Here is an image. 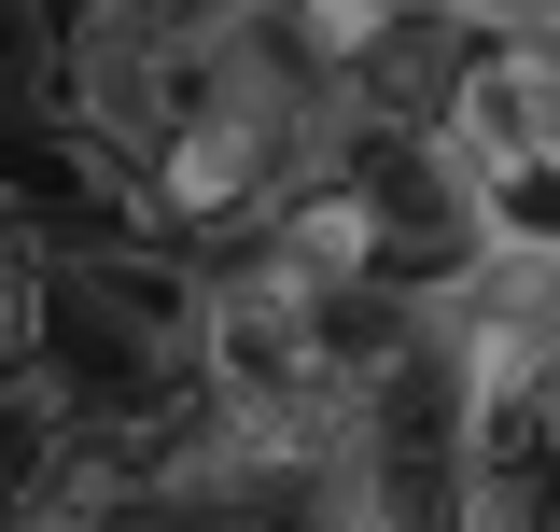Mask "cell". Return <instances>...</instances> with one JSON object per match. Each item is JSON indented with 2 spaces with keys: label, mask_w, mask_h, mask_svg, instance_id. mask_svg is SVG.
<instances>
[{
  "label": "cell",
  "mask_w": 560,
  "mask_h": 532,
  "mask_svg": "<svg viewBox=\"0 0 560 532\" xmlns=\"http://www.w3.org/2000/svg\"><path fill=\"white\" fill-rule=\"evenodd\" d=\"M43 393H57V239L0 154V420L43 435Z\"/></svg>",
  "instance_id": "obj_1"
},
{
  "label": "cell",
  "mask_w": 560,
  "mask_h": 532,
  "mask_svg": "<svg viewBox=\"0 0 560 532\" xmlns=\"http://www.w3.org/2000/svg\"><path fill=\"white\" fill-rule=\"evenodd\" d=\"M407 14L463 28V43H490V57H518V43H560V0H407Z\"/></svg>",
  "instance_id": "obj_2"
},
{
  "label": "cell",
  "mask_w": 560,
  "mask_h": 532,
  "mask_svg": "<svg viewBox=\"0 0 560 532\" xmlns=\"http://www.w3.org/2000/svg\"><path fill=\"white\" fill-rule=\"evenodd\" d=\"M547 420H560V406H547Z\"/></svg>",
  "instance_id": "obj_3"
}]
</instances>
